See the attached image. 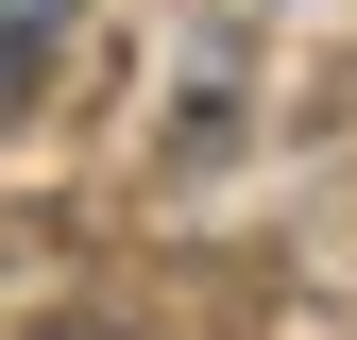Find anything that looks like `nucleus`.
<instances>
[{
    "label": "nucleus",
    "instance_id": "1",
    "mask_svg": "<svg viewBox=\"0 0 357 340\" xmlns=\"http://www.w3.org/2000/svg\"><path fill=\"white\" fill-rule=\"evenodd\" d=\"M34 17H68V0H0V34H34Z\"/></svg>",
    "mask_w": 357,
    "mask_h": 340
},
{
    "label": "nucleus",
    "instance_id": "2",
    "mask_svg": "<svg viewBox=\"0 0 357 340\" xmlns=\"http://www.w3.org/2000/svg\"><path fill=\"white\" fill-rule=\"evenodd\" d=\"M0 102H17V34H0Z\"/></svg>",
    "mask_w": 357,
    "mask_h": 340
}]
</instances>
